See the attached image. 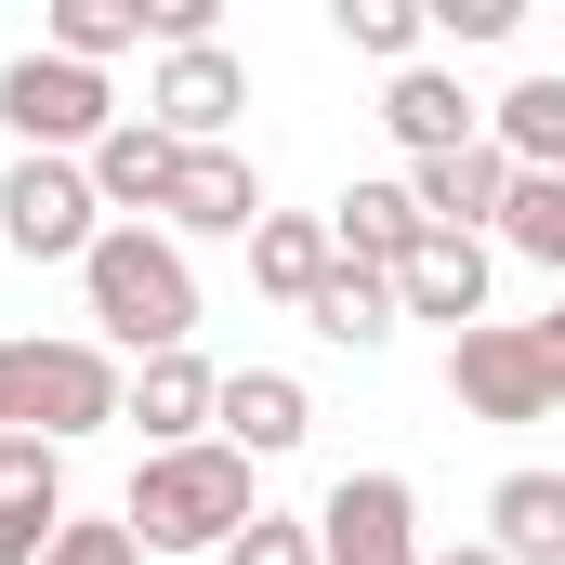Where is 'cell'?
Wrapping results in <instances>:
<instances>
[{
  "instance_id": "6da1fadb",
  "label": "cell",
  "mask_w": 565,
  "mask_h": 565,
  "mask_svg": "<svg viewBox=\"0 0 565 565\" xmlns=\"http://www.w3.org/2000/svg\"><path fill=\"white\" fill-rule=\"evenodd\" d=\"M79 289H93V342L106 355H198V264L158 224H106Z\"/></svg>"
},
{
  "instance_id": "7a4b0ae2",
  "label": "cell",
  "mask_w": 565,
  "mask_h": 565,
  "mask_svg": "<svg viewBox=\"0 0 565 565\" xmlns=\"http://www.w3.org/2000/svg\"><path fill=\"white\" fill-rule=\"evenodd\" d=\"M250 473H264V460H237L224 434H198V447H145L119 526H132L145 553H224V540L264 513V500H250Z\"/></svg>"
},
{
  "instance_id": "3957f363",
  "label": "cell",
  "mask_w": 565,
  "mask_h": 565,
  "mask_svg": "<svg viewBox=\"0 0 565 565\" xmlns=\"http://www.w3.org/2000/svg\"><path fill=\"white\" fill-rule=\"evenodd\" d=\"M0 119L26 132V158H93L132 106L106 93V66H66V53H13L0 66Z\"/></svg>"
},
{
  "instance_id": "277c9868",
  "label": "cell",
  "mask_w": 565,
  "mask_h": 565,
  "mask_svg": "<svg viewBox=\"0 0 565 565\" xmlns=\"http://www.w3.org/2000/svg\"><path fill=\"white\" fill-rule=\"evenodd\" d=\"M93 237H106V198H93L79 158H13V171H0V250H26V264H93Z\"/></svg>"
},
{
  "instance_id": "5b68a950",
  "label": "cell",
  "mask_w": 565,
  "mask_h": 565,
  "mask_svg": "<svg viewBox=\"0 0 565 565\" xmlns=\"http://www.w3.org/2000/svg\"><path fill=\"white\" fill-rule=\"evenodd\" d=\"M447 395H460L473 422H553V408H565L553 355H540L513 316H487V329H460V342H447Z\"/></svg>"
},
{
  "instance_id": "8992f818",
  "label": "cell",
  "mask_w": 565,
  "mask_h": 565,
  "mask_svg": "<svg viewBox=\"0 0 565 565\" xmlns=\"http://www.w3.org/2000/svg\"><path fill=\"white\" fill-rule=\"evenodd\" d=\"M119 355L106 342H26V434L40 447H66V434H106L119 422Z\"/></svg>"
},
{
  "instance_id": "52a82bcc",
  "label": "cell",
  "mask_w": 565,
  "mask_h": 565,
  "mask_svg": "<svg viewBox=\"0 0 565 565\" xmlns=\"http://www.w3.org/2000/svg\"><path fill=\"white\" fill-rule=\"evenodd\" d=\"M316 553H329V565H434V553H422V500H408V473H342L329 513H316Z\"/></svg>"
},
{
  "instance_id": "ba28073f",
  "label": "cell",
  "mask_w": 565,
  "mask_h": 565,
  "mask_svg": "<svg viewBox=\"0 0 565 565\" xmlns=\"http://www.w3.org/2000/svg\"><path fill=\"white\" fill-rule=\"evenodd\" d=\"M158 237L184 250V237H264V171L237 158V145H184V171H171V198H158Z\"/></svg>"
},
{
  "instance_id": "9c48e42d",
  "label": "cell",
  "mask_w": 565,
  "mask_h": 565,
  "mask_svg": "<svg viewBox=\"0 0 565 565\" xmlns=\"http://www.w3.org/2000/svg\"><path fill=\"white\" fill-rule=\"evenodd\" d=\"M237 106H250V66H237L224 40L158 53V79H145V119H158L171 145H224V132H237Z\"/></svg>"
},
{
  "instance_id": "30bf717a",
  "label": "cell",
  "mask_w": 565,
  "mask_h": 565,
  "mask_svg": "<svg viewBox=\"0 0 565 565\" xmlns=\"http://www.w3.org/2000/svg\"><path fill=\"white\" fill-rule=\"evenodd\" d=\"M513 184H526V171H513L500 145H460V158H422V171H408V198H422L434 237H487V224L513 211Z\"/></svg>"
},
{
  "instance_id": "8fae6325",
  "label": "cell",
  "mask_w": 565,
  "mask_h": 565,
  "mask_svg": "<svg viewBox=\"0 0 565 565\" xmlns=\"http://www.w3.org/2000/svg\"><path fill=\"white\" fill-rule=\"evenodd\" d=\"M395 316H434L447 342L487 329V237H422V250L395 264Z\"/></svg>"
},
{
  "instance_id": "7c38bea8",
  "label": "cell",
  "mask_w": 565,
  "mask_h": 565,
  "mask_svg": "<svg viewBox=\"0 0 565 565\" xmlns=\"http://www.w3.org/2000/svg\"><path fill=\"white\" fill-rule=\"evenodd\" d=\"M382 132L408 145V171H422V158H460V145H487V106H473L447 66H395V93H382Z\"/></svg>"
},
{
  "instance_id": "4fadbf2b",
  "label": "cell",
  "mask_w": 565,
  "mask_h": 565,
  "mask_svg": "<svg viewBox=\"0 0 565 565\" xmlns=\"http://www.w3.org/2000/svg\"><path fill=\"white\" fill-rule=\"evenodd\" d=\"M211 434H224L237 460H289V447L316 434V395H302L289 369H224V408H211Z\"/></svg>"
},
{
  "instance_id": "5bb4252c",
  "label": "cell",
  "mask_w": 565,
  "mask_h": 565,
  "mask_svg": "<svg viewBox=\"0 0 565 565\" xmlns=\"http://www.w3.org/2000/svg\"><path fill=\"white\" fill-rule=\"evenodd\" d=\"M211 408H224V369L211 355H145L132 395H119V422H145V447H198Z\"/></svg>"
},
{
  "instance_id": "9a60e30c",
  "label": "cell",
  "mask_w": 565,
  "mask_h": 565,
  "mask_svg": "<svg viewBox=\"0 0 565 565\" xmlns=\"http://www.w3.org/2000/svg\"><path fill=\"white\" fill-rule=\"evenodd\" d=\"M79 171H93V198H106V211H119V224H145V211H158V198H171V171H184V145L158 132V119H119V132L93 145V158H79Z\"/></svg>"
},
{
  "instance_id": "2e32d148",
  "label": "cell",
  "mask_w": 565,
  "mask_h": 565,
  "mask_svg": "<svg viewBox=\"0 0 565 565\" xmlns=\"http://www.w3.org/2000/svg\"><path fill=\"white\" fill-rule=\"evenodd\" d=\"M487 553L500 565H565V473H500L487 487Z\"/></svg>"
},
{
  "instance_id": "e0dca14e",
  "label": "cell",
  "mask_w": 565,
  "mask_h": 565,
  "mask_svg": "<svg viewBox=\"0 0 565 565\" xmlns=\"http://www.w3.org/2000/svg\"><path fill=\"white\" fill-rule=\"evenodd\" d=\"M329 237H342V264H382V277H395V264L422 250L434 224H422V198H408V184H342V211H329Z\"/></svg>"
},
{
  "instance_id": "ac0fdd59",
  "label": "cell",
  "mask_w": 565,
  "mask_h": 565,
  "mask_svg": "<svg viewBox=\"0 0 565 565\" xmlns=\"http://www.w3.org/2000/svg\"><path fill=\"white\" fill-rule=\"evenodd\" d=\"M487 145H500L513 171H540V184H565V79H513V93L487 106Z\"/></svg>"
},
{
  "instance_id": "d6986e66",
  "label": "cell",
  "mask_w": 565,
  "mask_h": 565,
  "mask_svg": "<svg viewBox=\"0 0 565 565\" xmlns=\"http://www.w3.org/2000/svg\"><path fill=\"white\" fill-rule=\"evenodd\" d=\"M302 316H316V329H329L342 355H382V342L408 329V316H395V277H382V264H329V289H316Z\"/></svg>"
},
{
  "instance_id": "ffe728a7",
  "label": "cell",
  "mask_w": 565,
  "mask_h": 565,
  "mask_svg": "<svg viewBox=\"0 0 565 565\" xmlns=\"http://www.w3.org/2000/svg\"><path fill=\"white\" fill-rule=\"evenodd\" d=\"M329 264H342V237H329V224H302V211H264V237H250V277L277 289L289 316L329 289Z\"/></svg>"
},
{
  "instance_id": "44dd1931",
  "label": "cell",
  "mask_w": 565,
  "mask_h": 565,
  "mask_svg": "<svg viewBox=\"0 0 565 565\" xmlns=\"http://www.w3.org/2000/svg\"><path fill=\"white\" fill-rule=\"evenodd\" d=\"M132 40H145V0H53V40H40V53L106 66V53H132Z\"/></svg>"
},
{
  "instance_id": "7402d4cb",
  "label": "cell",
  "mask_w": 565,
  "mask_h": 565,
  "mask_svg": "<svg viewBox=\"0 0 565 565\" xmlns=\"http://www.w3.org/2000/svg\"><path fill=\"white\" fill-rule=\"evenodd\" d=\"M0 513H40V526H66V447H40V434H0Z\"/></svg>"
},
{
  "instance_id": "603a6c76",
  "label": "cell",
  "mask_w": 565,
  "mask_h": 565,
  "mask_svg": "<svg viewBox=\"0 0 565 565\" xmlns=\"http://www.w3.org/2000/svg\"><path fill=\"white\" fill-rule=\"evenodd\" d=\"M329 26H342V40H355V53H369V66H422V0H329Z\"/></svg>"
},
{
  "instance_id": "cb8c5ba5",
  "label": "cell",
  "mask_w": 565,
  "mask_h": 565,
  "mask_svg": "<svg viewBox=\"0 0 565 565\" xmlns=\"http://www.w3.org/2000/svg\"><path fill=\"white\" fill-rule=\"evenodd\" d=\"M500 237H513L526 264H553V289H565V184L526 171V184H513V211H500Z\"/></svg>"
},
{
  "instance_id": "d4e9b609",
  "label": "cell",
  "mask_w": 565,
  "mask_h": 565,
  "mask_svg": "<svg viewBox=\"0 0 565 565\" xmlns=\"http://www.w3.org/2000/svg\"><path fill=\"white\" fill-rule=\"evenodd\" d=\"M224 565H329V553H316V526H302V513H250V526L224 540Z\"/></svg>"
},
{
  "instance_id": "484cf974",
  "label": "cell",
  "mask_w": 565,
  "mask_h": 565,
  "mask_svg": "<svg viewBox=\"0 0 565 565\" xmlns=\"http://www.w3.org/2000/svg\"><path fill=\"white\" fill-rule=\"evenodd\" d=\"M40 565H145V540H132V526H79V513H66Z\"/></svg>"
},
{
  "instance_id": "4316f807",
  "label": "cell",
  "mask_w": 565,
  "mask_h": 565,
  "mask_svg": "<svg viewBox=\"0 0 565 565\" xmlns=\"http://www.w3.org/2000/svg\"><path fill=\"white\" fill-rule=\"evenodd\" d=\"M422 13L447 40H513V26H526V0H422Z\"/></svg>"
},
{
  "instance_id": "83f0119b",
  "label": "cell",
  "mask_w": 565,
  "mask_h": 565,
  "mask_svg": "<svg viewBox=\"0 0 565 565\" xmlns=\"http://www.w3.org/2000/svg\"><path fill=\"white\" fill-rule=\"evenodd\" d=\"M0 434H26V342H0Z\"/></svg>"
},
{
  "instance_id": "f1b7e54d",
  "label": "cell",
  "mask_w": 565,
  "mask_h": 565,
  "mask_svg": "<svg viewBox=\"0 0 565 565\" xmlns=\"http://www.w3.org/2000/svg\"><path fill=\"white\" fill-rule=\"evenodd\" d=\"M53 553V526H40V513H0V565H40Z\"/></svg>"
},
{
  "instance_id": "f546056e",
  "label": "cell",
  "mask_w": 565,
  "mask_h": 565,
  "mask_svg": "<svg viewBox=\"0 0 565 565\" xmlns=\"http://www.w3.org/2000/svg\"><path fill=\"white\" fill-rule=\"evenodd\" d=\"M526 342L553 355V382H565V289H553V316H526Z\"/></svg>"
},
{
  "instance_id": "4dcf8cb0",
  "label": "cell",
  "mask_w": 565,
  "mask_h": 565,
  "mask_svg": "<svg viewBox=\"0 0 565 565\" xmlns=\"http://www.w3.org/2000/svg\"><path fill=\"white\" fill-rule=\"evenodd\" d=\"M434 565H500V553H487V540H460V553H434Z\"/></svg>"
}]
</instances>
